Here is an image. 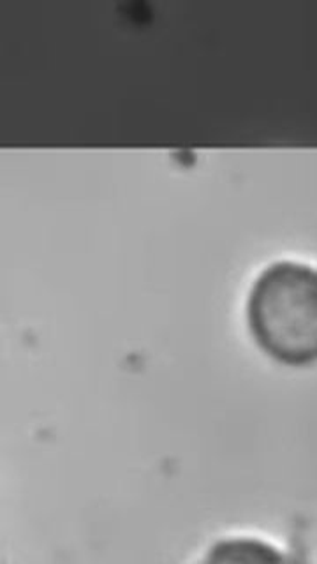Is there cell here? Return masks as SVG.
I'll list each match as a JSON object with an SVG mask.
<instances>
[{
	"instance_id": "obj_1",
	"label": "cell",
	"mask_w": 317,
	"mask_h": 564,
	"mask_svg": "<svg viewBox=\"0 0 317 564\" xmlns=\"http://www.w3.org/2000/svg\"><path fill=\"white\" fill-rule=\"evenodd\" d=\"M255 344L284 366L317 361V269L278 260L261 270L247 296Z\"/></svg>"
},
{
	"instance_id": "obj_2",
	"label": "cell",
	"mask_w": 317,
	"mask_h": 564,
	"mask_svg": "<svg viewBox=\"0 0 317 564\" xmlns=\"http://www.w3.org/2000/svg\"><path fill=\"white\" fill-rule=\"evenodd\" d=\"M198 564H291L277 546L260 538L233 536L214 543Z\"/></svg>"
}]
</instances>
